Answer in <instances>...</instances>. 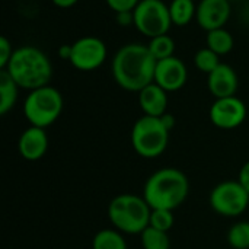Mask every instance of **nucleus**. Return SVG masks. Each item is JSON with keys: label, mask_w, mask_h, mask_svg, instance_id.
<instances>
[{"label": "nucleus", "mask_w": 249, "mask_h": 249, "mask_svg": "<svg viewBox=\"0 0 249 249\" xmlns=\"http://www.w3.org/2000/svg\"><path fill=\"white\" fill-rule=\"evenodd\" d=\"M160 120H162V123L165 124V127H166L169 131H171V130L175 127V123H177V121H175V117H174L172 114H169V112H165V114L160 117Z\"/></svg>", "instance_id": "c85d7f7f"}, {"label": "nucleus", "mask_w": 249, "mask_h": 249, "mask_svg": "<svg viewBox=\"0 0 249 249\" xmlns=\"http://www.w3.org/2000/svg\"><path fill=\"white\" fill-rule=\"evenodd\" d=\"M63 107L64 101L60 90L47 85L28 93L23 102V114L31 125L47 128L60 118Z\"/></svg>", "instance_id": "39448f33"}, {"label": "nucleus", "mask_w": 249, "mask_h": 249, "mask_svg": "<svg viewBox=\"0 0 249 249\" xmlns=\"http://www.w3.org/2000/svg\"><path fill=\"white\" fill-rule=\"evenodd\" d=\"M152 209L143 197L136 194H120L108 206V219L112 226L128 235H140L149 228Z\"/></svg>", "instance_id": "20e7f679"}, {"label": "nucleus", "mask_w": 249, "mask_h": 249, "mask_svg": "<svg viewBox=\"0 0 249 249\" xmlns=\"http://www.w3.org/2000/svg\"><path fill=\"white\" fill-rule=\"evenodd\" d=\"M197 13V6L194 0H172L169 4V15L172 25L187 26Z\"/></svg>", "instance_id": "f3484780"}, {"label": "nucleus", "mask_w": 249, "mask_h": 249, "mask_svg": "<svg viewBox=\"0 0 249 249\" xmlns=\"http://www.w3.org/2000/svg\"><path fill=\"white\" fill-rule=\"evenodd\" d=\"M140 241L143 249H171L168 232H162L150 226L140 233Z\"/></svg>", "instance_id": "412c9836"}, {"label": "nucleus", "mask_w": 249, "mask_h": 249, "mask_svg": "<svg viewBox=\"0 0 249 249\" xmlns=\"http://www.w3.org/2000/svg\"><path fill=\"white\" fill-rule=\"evenodd\" d=\"M108 7L115 13L133 12L142 0H105Z\"/></svg>", "instance_id": "393cba45"}, {"label": "nucleus", "mask_w": 249, "mask_h": 249, "mask_svg": "<svg viewBox=\"0 0 249 249\" xmlns=\"http://www.w3.org/2000/svg\"><path fill=\"white\" fill-rule=\"evenodd\" d=\"M229 0H200L197 4L196 20L204 31L225 28L231 18Z\"/></svg>", "instance_id": "f8f14e48"}, {"label": "nucleus", "mask_w": 249, "mask_h": 249, "mask_svg": "<svg viewBox=\"0 0 249 249\" xmlns=\"http://www.w3.org/2000/svg\"><path fill=\"white\" fill-rule=\"evenodd\" d=\"M238 182L249 193V160L242 165L239 175H238Z\"/></svg>", "instance_id": "bb28decb"}, {"label": "nucleus", "mask_w": 249, "mask_h": 249, "mask_svg": "<svg viewBox=\"0 0 249 249\" xmlns=\"http://www.w3.org/2000/svg\"><path fill=\"white\" fill-rule=\"evenodd\" d=\"M108 55L105 42L98 36H82L71 44L70 63L80 71H93L99 69Z\"/></svg>", "instance_id": "1a4fd4ad"}, {"label": "nucleus", "mask_w": 249, "mask_h": 249, "mask_svg": "<svg viewBox=\"0 0 249 249\" xmlns=\"http://www.w3.org/2000/svg\"><path fill=\"white\" fill-rule=\"evenodd\" d=\"M247 105L236 95L216 99L210 107V121L222 130L238 128L247 120Z\"/></svg>", "instance_id": "9d476101"}, {"label": "nucleus", "mask_w": 249, "mask_h": 249, "mask_svg": "<svg viewBox=\"0 0 249 249\" xmlns=\"http://www.w3.org/2000/svg\"><path fill=\"white\" fill-rule=\"evenodd\" d=\"M51 1L60 9H69L71 6H74L79 0H51Z\"/></svg>", "instance_id": "7c9ffc66"}, {"label": "nucleus", "mask_w": 249, "mask_h": 249, "mask_svg": "<svg viewBox=\"0 0 249 249\" xmlns=\"http://www.w3.org/2000/svg\"><path fill=\"white\" fill-rule=\"evenodd\" d=\"M133 16L136 29L149 38L165 35L172 26L169 6L162 0H142L133 10Z\"/></svg>", "instance_id": "0eeeda50"}, {"label": "nucleus", "mask_w": 249, "mask_h": 249, "mask_svg": "<svg viewBox=\"0 0 249 249\" xmlns=\"http://www.w3.org/2000/svg\"><path fill=\"white\" fill-rule=\"evenodd\" d=\"M18 150L25 160L35 162L45 156L48 150V136L45 128L39 127H28L19 137Z\"/></svg>", "instance_id": "4468645a"}, {"label": "nucleus", "mask_w": 249, "mask_h": 249, "mask_svg": "<svg viewBox=\"0 0 249 249\" xmlns=\"http://www.w3.org/2000/svg\"><path fill=\"white\" fill-rule=\"evenodd\" d=\"M139 105L144 115L162 117L168 108V92L153 82L139 92Z\"/></svg>", "instance_id": "2eb2a0df"}, {"label": "nucleus", "mask_w": 249, "mask_h": 249, "mask_svg": "<svg viewBox=\"0 0 249 249\" xmlns=\"http://www.w3.org/2000/svg\"><path fill=\"white\" fill-rule=\"evenodd\" d=\"M58 55H60L63 60H69V61H70V57H71V45H67V44L61 45V47L58 48Z\"/></svg>", "instance_id": "c756f323"}, {"label": "nucleus", "mask_w": 249, "mask_h": 249, "mask_svg": "<svg viewBox=\"0 0 249 249\" xmlns=\"http://www.w3.org/2000/svg\"><path fill=\"white\" fill-rule=\"evenodd\" d=\"M194 1H197V0H194Z\"/></svg>", "instance_id": "473e14b6"}, {"label": "nucleus", "mask_w": 249, "mask_h": 249, "mask_svg": "<svg viewBox=\"0 0 249 249\" xmlns=\"http://www.w3.org/2000/svg\"><path fill=\"white\" fill-rule=\"evenodd\" d=\"M156 63L147 45L139 42L125 44L112 58V77L120 88L128 92H140L153 83Z\"/></svg>", "instance_id": "f257e3e1"}, {"label": "nucleus", "mask_w": 249, "mask_h": 249, "mask_svg": "<svg viewBox=\"0 0 249 249\" xmlns=\"http://www.w3.org/2000/svg\"><path fill=\"white\" fill-rule=\"evenodd\" d=\"M238 86V74L233 67L226 63H220L217 69L207 74V88L216 99L235 96Z\"/></svg>", "instance_id": "ddd939ff"}, {"label": "nucleus", "mask_w": 249, "mask_h": 249, "mask_svg": "<svg viewBox=\"0 0 249 249\" xmlns=\"http://www.w3.org/2000/svg\"><path fill=\"white\" fill-rule=\"evenodd\" d=\"M92 249H127V242L117 229H102L92 241Z\"/></svg>", "instance_id": "6ab92c4d"}, {"label": "nucleus", "mask_w": 249, "mask_h": 249, "mask_svg": "<svg viewBox=\"0 0 249 249\" xmlns=\"http://www.w3.org/2000/svg\"><path fill=\"white\" fill-rule=\"evenodd\" d=\"M115 20L121 26H128L134 25V16L133 12H123V13H115Z\"/></svg>", "instance_id": "cd10ccee"}, {"label": "nucleus", "mask_w": 249, "mask_h": 249, "mask_svg": "<svg viewBox=\"0 0 249 249\" xmlns=\"http://www.w3.org/2000/svg\"><path fill=\"white\" fill-rule=\"evenodd\" d=\"M229 1H233V0H229Z\"/></svg>", "instance_id": "2f4dec72"}, {"label": "nucleus", "mask_w": 249, "mask_h": 249, "mask_svg": "<svg viewBox=\"0 0 249 249\" xmlns=\"http://www.w3.org/2000/svg\"><path fill=\"white\" fill-rule=\"evenodd\" d=\"M188 80V70L182 60L178 57H169L156 63L155 83L166 92H177L185 86Z\"/></svg>", "instance_id": "9b49d317"}, {"label": "nucleus", "mask_w": 249, "mask_h": 249, "mask_svg": "<svg viewBox=\"0 0 249 249\" xmlns=\"http://www.w3.org/2000/svg\"><path fill=\"white\" fill-rule=\"evenodd\" d=\"M4 70L19 88L28 89L29 92L47 86L53 77V64L50 58L42 50L34 45L16 48Z\"/></svg>", "instance_id": "7ed1b4c3"}, {"label": "nucleus", "mask_w": 249, "mask_h": 249, "mask_svg": "<svg viewBox=\"0 0 249 249\" xmlns=\"http://www.w3.org/2000/svg\"><path fill=\"white\" fill-rule=\"evenodd\" d=\"M220 63H222L220 61V55H217L214 51H212L207 47L198 50L196 53V55H194V64H196V67L200 71L206 73V74H210L214 69L219 67Z\"/></svg>", "instance_id": "5701e85b"}, {"label": "nucleus", "mask_w": 249, "mask_h": 249, "mask_svg": "<svg viewBox=\"0 0 249 249\" xmlns=\"http://www.w3.org/2000/svg\"><path fill=\"white\" fill-rule=\"evenodd\" d=\"M175 223V216L172 210H163V209H152L150 213V222L149 226L155 228L162 232H169Z\"/></svg>", "instance_id": "b1692460"}, {"label": "nucleus", "mask_w": 249, "mask_h": 249, "mask_svg": "<svg viewBox=\"0 0 249 249\" xmlns=\"http://www.w3.org/2000/svg\"><path fill=\"white\" fill-rule=\"evenodd\" d=\"M147 48L152 53V55L155 57V60L160 61V60L174 57V54H175V41L168 34L159 35V36L150 38V41L147 44Z\"/></svg>", "instance_id": "aec40b11"}, {"label": "nucleus", "mask_w": 249, "mask_h": 249, "mask_svg": "<svg viewBox=\"0 0 249 249\" xmlns=\"http://www.w3.org/2000/svg\"><path fill=\"white\" fill-rule=\"evenodd\" d=\"M212 209L223 217H238L249 207V193L238 181H223L210 193Z\"/></svg>", "instance_id": "6e6552de"}, {"label": "nucleus", "mask_w": 249, "mask_h": 249, "mask_svg": "<svg viewBox=\"0 0 249 249\" xmlns=\"http://www.w3.org/2000/svg\"><path fill=\"white\" fill-rule=\"evenodd\" d=\"M13 48H12V44L10 41L6 38V36H1L0 38V69L4 70L12 58V54H13Z\"/></svg>", "instance_id": "a878e982"}, {"label": "nucleus", "mask_w": 249, "mask_h": 249, "mask_svg": "<svg viewBox=\"0 0 249 249\" xmlns=\"http://www.w3.org/2000/svg\"><path fill=\"white\" fill-rule=\"evenodd\" d=\"M19 86L6 70L0 71V114L6 115L18 102Z\"/></svg>", "instance_id": "dca6fc26"}, {"label": "nucleus", "mask_w": 249, "mask_h": 249, "mask_svg": "<svg viewBox=\"0 0 249 249\" xmlns=\"http://www.w3.org/2000/svg\"><path fill=\"white\" fill-rule=\"evenodd\" d=\"M190 193L187 175L177 168H162L153 172L143 188V198L150 209L175 210L184 204Z\"/></svg>", "instance_id": "f03ea898"}, {"label": "nucleus", "mask_w": 249, "mask_h": 249, "mask_svg": "<svg viewBox=\"0 0 249 249\" xmlns=\"http://www.w3.org/2000/svg\"><path fill=\"white\" fill-rule=\"evenodd\" d=\"M206 45H207V48L214 51L217 55H226L233 50L235 41H233L232 34L228 29L219 28V29L207 32Z\"/></svg>", "instance_id": "a211bd4d"}, {"label": "nucleus", "mask_w": 249, "mask_h": 249, "mask_svg": "<svg viewBox=\"0 0 249 249\" xmlns=\"http://www.w3.org/2000/svg\"><path fill=\"white\" fill-rule=\"evenodd\" d=\"M228 244L233 249H249V220L238 222L229 229Z\"/></svg>", "instance_id": "4be33fe9"}, {"label": "nucleus", "mask_w": 249, "mask_h": 249, "mask_svg": "<svg viewBox=\"0 0 249 249\" xmlns=\"http://www.w3.org/2000/svg\"><path fill=\"white\" fill-rule=\"evenodd\" d=\"M169 133L160 117L143 115L134 123L131 130L133 149L144 159H155L166 150Z\"/></svg>", "instance_id": "423d86ee"}]
</instances>
